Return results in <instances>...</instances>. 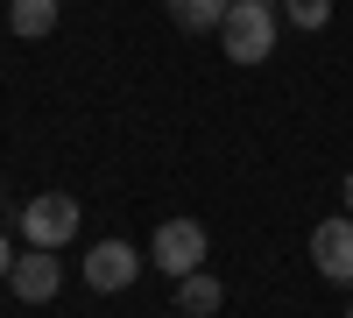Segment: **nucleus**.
Segmentation results:
<instances>
[{"label":"nucleus","instance_id":"obj_1","mask_svg":"<svg viewBox=\"0 0 353 318\" xmlns=\"http://www.w3.org/2000/svg\"><path fill=\"white\" fill-rule=\"evenodd\" d=\"M219 43H226L233 64H261L276 50V8L269 0H233L226 21H219Z\"/></svg>","mask_w":353,"mask_h":318},{"label":"nucleus","instance_id":"obj_2","mask_svg":"<svg viewBox=\"0 0 353 318\" xmlns=\"http://www.w3.org/2000/svg\"><path fill=\"white\" fill-rule=\"evenodd\" d=\"M149 262L163 276H198L205 269V226L198 219H163L156 241H149Z\"/></svg>","mask_w":353,"mask_h":318},{"label":"nucleus","instance_id":"obj_3","mask_svg":"<svg viewBox=\"0 0 353 318\" xmlns=\"http://www.w3.org/2000/svg\"><path fill=\"white\" fill-rule=\"evenodd\" d=\"M21 234H28V248H64V241H78V198H64V191H43V198H28V212H21Z\"/></svg>","mask_w":353,"mask_h":318},{"label":"nucleus","instance_id":"obj_4","mask_svg":"<svg viewBox=\"0 0 353 318\" xmlns=\"http://www.w3.org/2000/svg\"><path fill=\"white\" fill-rule=\"evenodd\" d=\"M311 262H318L325 283H353V212L311 226Z\"/></svg>","mask_w":353,"mask_h":318},{"label":"nucleus","instance_id":"obj_5","mask_svg":"<svg viewBox=\"0 0 353 318\" xmlns=\"http://www.w3.org/2000/svg\"><path fill=\"white\" fill-rule=\"evenodd\" d=\"M141 276V262H134V248L128 241H99V248H85V283H92V290H128V283Z\"/></svg>","mask_w":353,"mask_h":318},{"label":"nucleus","instance_id":"obj_6","mask_svg":"<svg viewBox=\"0 0 353 318\" xmlns=\"http://www.w3.org/2000/svg\"><path fill=\"white\" fill-rule=\"evenodd\" d=\"M8 283H14V297H21V304H50V297H57V283H64V269H57V255H50V248H28L21 262L8 269Z\"/></svg>","mask_w":353,"mask_h":318},{"label":"nucleus","instance_id":"obj_7","mask_svg":"<svg viewBox=\"0 0 353 318\" xmlns=\"http://www.w3.org/2000/svg\"><path fill=\"white\" fill-rule=\"evenodd\" d=\"M163 8H170V21L184 28V36H219V21H226L233 0H163Z\"/></svg>","mask_w":353,"mask_h":318},{"label":"nucleus","instance_id":"obj_8","mask_svg":"<svg viewBox=\"0 0 353 318\" xmlns=\"http://www.w3.org/2000/svg\"><path fill=\"white\" fill-rule=\"evenodd\" d=\"M219 297H226V290H219L205 269H198V276H176V304H184L191 318H212V311H219Z\"/></svg>","mask_w":353,"mask_h":318},{"label":"nucleus","instance_id":"obj_9","mask_svg":"<svg viewBox=\"0 0 353 318\" xmlns=\"http://www.w3.org/2000/svg\"><path fill=\"white\" fill-rule=\"evenodd\" d=\"M8 21H14V36L36 43V36H50V28H57V0H14Z\"/></svg>","mask_w":353,"mask_h":318},{"label":"nucleus","instance_id":"obj_10","mask_svg":"<svg viewBox=\"0 0 353 318\" xmlns=\"http://www.w3.org/2000/svg\"><path fill=\"white\" fill-rule=\"evenodd\" d=\"M283 14L297 21V28H325L332 21V0H283Z\"/></svg>","mask_w":353,"mask_h":318},{"label":"nucleus","instance_id":"obj_11","mask_svg":"<svg viewBox=\"0 0 353 318\" xmlns=\"http://www.w3.org/2000/svg\"><path fill=\"white\" fill-rule=\"evenodd\" d=\"M8 269H14V248H8V234H0V283H8Z\"/></svg>","mask_w":353,"mask_h":318},{"label":"nucleus","instance_id":"obj_12","mask_svg":"<svg viewBox=\"0 0 353 318\" xmlns=\"http://www.w3.org/2000/svg\"><path fill=\"white\" fill-rule=\"evenodd\" d=\"M346 212H353V170H346Z\"/></svg>","mask_w":353,"mask_h":318},{"label":"nucleus","instance_id":"obj_13","mask_svg":"<svg viewBox=\"0 0 353 318\" xmlns=\"http://www.w3.org/2000/svg\"><path fill=\"white\" fill-rule=\"evenodd\" d=\"M346 318H353V311H346Z\"/></svg>","mask_w":353,"mask_h":318}]
</instances>
